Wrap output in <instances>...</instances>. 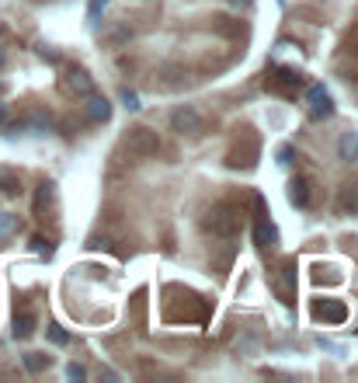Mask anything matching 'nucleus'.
I'll list each match as a JSON object with an SVG mask.
<instances>
[{"mask_svg": "<svg viewBox=\"0 0 358 383\" xmlns=\"http://www.w3.org/2000/svg\"><path fill=\"white\" fill-rule=\"evenodd\" d=\"M202 227H205V234H212V237H219V241H230V237H237V230H240V216H237V209H233L230 202H216V206L205 213Z\"/></svg>", "mask_w": 358, "mask_h": 383, "instance_id": "1", "label": "nucleus"}, {"mask_svg": "<svg viewBox=\"0 0 358 383\" xmlns=\"http://www.w3.org/2000/svg\"><path fill=\"white\" fill-rule=\"evenodd\" d=\"M122 147H125L129 157L143 161V157H153V154L160 150V136H157V129H150V126H132V129L125 133Z\"/></svg>", "mask_w": 358, "mask_h": 383, "instance_id": "2", "label": "nucleus"}, {"mask_svg": "<svg viewBox=\"0 0 358 383\" xmlns=\"http://www.w3.org/2000/svg\"><path fill=\"white\" fill-rule=\"evenodd\" d=\"M171 129H174L178 136H198V133H202V115H198V108H195V105H181V108H174Z\"/></svg>", "mask_w": 358, "mask_h": 383, "instance_id": "3", "label": "nucleus"}, {"mask_svg": "<svg viewBox=\"0 0 358 383\" xmlns=\"http://www.w3.org/2000/svg\"><path fill=\"white\" fill-rule=\"evenodd\" d=\"M306 98H310V122H324L334 115V105H331V95L324 91V84H313Z\"/></svg>", "mask_w": 358, "mask_h": 383, "instance_id": "4", "label": "nucleus"}, {"mask_svg": "<svg viewBox=\"0 0 358 383\" xmlns=\"http://www.w3.org/2000/svg\"><path fill=\"white\" fill-rule=\"evenodd\" d=\"M313 317L324 324H345L348 321V307L341 300H317L313 303Z\"/></svg>", "mask_w": 358, "mask_h": 383, "instance_id": "5", "label": "nucleus"}, {"mask_svg": "<svg viewBox=\"0 0 358 383\" xmlns=\"http://www.w3.org/2000/svg\"><path fill=\"white\" fill-rule=\"evenodd\" d=\"M63 91L74 98H88L94 91V77H90L84 67H74V70H67V77H63Z\"/></svg>", "mask_w": 358, "mask_h": 383, "instance_id": "6", "label": "nucleus"}, {"mask_svg": "<svg viewBox=\"0 0 358 383\" xmlns=\"http://www.w3.org/2000/svg\"><path fill=\"white\" fill-rule=\"evenodd\" d=\"M88 119L90 122H108V119H111V101L104 95H94V91H90L88 95Z\"/></svg>", "mask_w": 358, "mask_h": 383, "instance_id": "7", "label": "nucleus"}, {"mask_svg": "<svg viewBox=\"0 0 358 383\" xmlns=\"http://www.w3.org/2000/svg\"><path fill=\"white\" fill-rule=\"evenodd\" d=\"M338 209H341L345 216L358 213V182H345V185H341V192H338Z\"/></svg>", "mask_w": 358, "mask_h": 383, "instance_id": "8", "label": "nucleus"}, {"mask_svg": "<svg viewBox=\"0 0 358 383\" xmlns=\"http://www.w3.org/2000/svg\"><path fill=\"white\" fill-rule=\"evenodd\" d=\"M338 157L345 164H358V133H341L338 140Z\"/></svg>", "mask_w": 358, "mask_h": 383, "instance_id": "9", "label": "nucleus"}, {"mask_svg": "<svg viewBox=\"0 0 358 383\" xmlns=\"http://www.w3.org/2000/svg\"><path fill=\"white\" fill-rule=\"evenodd\" d=\"M11 335H14L18 342L32 338V335H35V314H28V310L14 314V328H11Z\"/></svg>", "mask_w": 358, "mask_h": 383, "instance_id": "10", "label": "nucleus"}, {"mask_svg": "<svg viewBox=\"0 0 358 383\" xmlns=\"http://www.w3.org/2000/svg\"><path fill=\"white\" fill-rule=\"evenodd\" d=\"M289 202H292L296 209H306V206H310V182H306V178H292V182H289Z\"/></svg>", "mask_w": 358, "mask_h": 383, "instance_id": "11", "label": "nucleus"}, {"mask_svg": "<svg viewBox=\"0 0 358 383\" xmlns=\"http://www.w3.org/2000/svg\"><path fill=\"white\" fill-rule=\"evenodd\" d=\"M254 241H258L261 248L278 244V230H275V223H268V216H261V220H258V227H254Z\"/></svg>", "mask_w": 358, "mask_h": 383, "instance_id": "12", "label": "nucleus"}, {"mask_svg": "<svg viewBox=\"0 0 358 383\" xmlns=\"http://www.w3.org/2000/svg\"><path fill=\"white\" fill-rule=\"evenodd\" d=\"M299 84H303V81H299L296 70H278V81H271V88H275V91H285V95H292Z\"/></svg>", "mask_w": 358, "mask_h": 383, "instance_id": "13", "label": "nucleus"}, {"mask_svg": "<svg viewBox=\"0 0 358 383\" xmlns=\"http://www.w3.org/2000/svg\"><path fill=\"white\" fill-rule=\"evenodd\" d=\"M49 356L46 352H25V370L28 373H42V370H49Z\"/></svg>", "mask_w": 358, "mask_h": 383, "instance_id": "14", "label": "nucleus"}, {"mask_svg": "<svg viewBox=\"0 0 358 383\" xmlns=\"http://www.w3.org/2000/svg\"><path fill=\"white\" fill-rule=\"evenodd\" d=\"M0 192L4 195H21V178L7 168H0Z\"/></svg>", "mask_w": 358, "mask_h": 383, "instance_id": "15", "label": "nucleus"}, {"mask_svg": "<svg viewBox=\"0 0 358 383\" xmlns=\"http://www.w3.org/2000/svg\"><path fill=\"white\" fill-rule=\"evenodd\" d=\"M18 227H21V220L14 213H0V241L11 237V234H18Z\"/></svg>", "mask_w": 358, "mask_h": 383, "instance_id": "16", "label": "nucleus"}, {"mask_svg": "<svg viewBox=\"0 0 358 383\" xmlns=\"http://www.w3.org/2000/svg\"><path fill=\"white\" fill-rule=\"evenodd\" d=\"M49 199H53V185L42 182V185H39V195H35V213H42V209L49 206Z\"/></svg>", "mask_w": 358, "mask_h": 383, "instance_id": "17", "label": "nucleus"}, {"mask_svg": "<svg viewBox=\"0 0 358 383\" xmlns=\"http://www.w3.org/2000/svg\"><path fill=\"white\" fill-rule=\"evenodd\" d=\"M46 335H49V342H53V345H67V342H70V335H67L60 324H49V328H46Z\"/></svg>", "mask_w": 358, "mask_h": 383, "instance_id": "18", "label": "nucleus"}, {"mask_svg": "<svg viewBox=\"0 0 358 383\" xmlns=\"http://www.w3.org/2000/svg\"><path fill=\"white\" fill-rule=\"evenodd\" d=\"M122 105H125L129 112H139V108H143V105H139V95H136V91H129V88L122 91Z\"/></svg>", "mask_w": 358, "mask_h": 383, "instance_id": "19", "label": "nucleus"}, {"mask_svg": "<svg viewBox=\"0 0 358 383\" xmlns=\"http://www.w3.org/2000/svg\"><path fill=\"white\" fill-rule=\"evenodd\" d=\"M67 377H70V380H88V370H84L81 363H70V366H67Z\"/></svg>", "mask_w": 358, "mask_h": 383, "instance_id": "20", "label": "nucleus"}, {"mask_svg": "<svg viewBox=\"0 0 358 383\" xmlns=\"http://www.w3.org/2000/svg\"><path fill=\"white\" fill-rule=\"evenodd\" d=\"M292 161V147H278V164H289Z\"/></svg>", "mask_w": 358, "mask_h": 383, "instance_id": "21", "label": "nucleus"}, {"mask_svg": "<svg viewBox=\"0 0 358 383\" xmlns=\"http://www.w3.org/2000/svg\"><path fill=\"white\" fill-rule=\"evenodd\" d=\"M39 56H42V60H56V49H53V46H39Z\"/></svg>", "mask_w": 358, "mask_h": 383, "instance_id": "22", "label": "nucleus"}, {"mask_svg": "<svg viewBox=\"0 0 358 383\" xmlns=\"http://www.w3.org/2000/svg\"><path fill=\"white\" fill-rule=\"evenodd\" d=\"M108 0H90V18H97L101 14V7H104Z\"/></svg>", "mask_w": 358, "mask_h": 383, "instance_id": "23", "label": "nucleus"}, {"mask_svg": "<svg viewBox=\"0 0 358 383\" xmlns=\"http://www.w3.org/2000/svg\"><path fill=\"white\" fill-rule=\"evenodd\" d=\"M7 126V105H0V129Z\"/></svg>", "mask_w": 358, "mask_h": 383, "instance_id": "24", "label": "nucleus"}, {"mask_svg": "<svg viewBox=\"0 0 358 383\" xmlns=\"http://www.w3.org/2000/svg\"><path fill=\"white\" fill-rule=\"evenodd\" d=\"M7 67V53H4V46H0V70Z\"/></svg>", "mask_w": 358, "mask_h": 383, "instance_id": "25", "label": "nucleus"}, {"mask_svg": "<svg viewBox=\"0 0 358 383\" xmlns=\"http://www.w3.org/2000/svg\"><path fill=\"white\" fill-rule=\"evenodd\" d=\"M230 4H237V7H247V4H251V0H230Z\"/></svg>", "mask_w": 358, "mask_h": 383, "instance_id": "26", "label": "nucleus"}, {"mask_svg": "<svg viewBox=\"0 0 358 383\" xmlns=\"http://www.w3.org/2000/svg\"><path fill=\"white\" fill-rule=\"evenodd\" d=\"M352 42H355V46H358V28H355V32H352Z\"/></svg>", "mask_w": 358, "mask_h": 383, "instance_id": "27", "label": "nucleus"}]
</instances>
